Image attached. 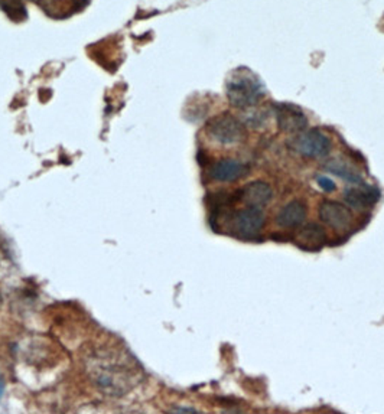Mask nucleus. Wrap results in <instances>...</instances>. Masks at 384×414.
<instances>
[{"instance_id":"1","label":"nucleus","mask_w":384,"mask_h":414,"mask_svg":"<svg viewBox=\"0 0 384 414\" xmlns=\"http://www.w3.org/2000/svg\"><path fill=\"white\" fill-rule=\"evenodd\" d=\"M87 371L93 384L106 396L122 397L141 381L142 370L127 350L103 348L87 358Z\"/></svg>"},{"instance_id":"7","label":"nucleus","mask_w":384,"mask_h":414,"mask_svg":"<svg viewBox=\"0 0 384 414\" xmlns=\"http://www.w3.org/2000/svg\"><path fill=\"white\" fill-rule=\"evenodd\" d=\"M318 215L324 224L334 229H346L353 221L348 206L336 201H324L318 208Z\"/></svg>"},{"instance_id":"5","label":"nucleus","mask_w":384,"mask_h":414,"mask_svg":"<svg viewBox=\"0 0 384 414\" xmlns=\"http://www.w3.org/2000/svg\"><path fill=\"white\" fill-rule=\"evenodd\" d=\"M278 126L282 131L289 134H298L308 127V119L305 113L293 104H279L275 110Z\"/></svg>"},{"instance_id":"9","label":"nucleus","mask_w":384,"mask_h":414,"mask_svg":"<svg viewBox=\"0 0 384 414\" xmlns=\"http://www.w3.org/2000/svg\"><path fill=\"white\" fill-rule=\"evenodd\" d=\"M240 199L247 204L248 206H260L269 204V201L273 197V191L270 185L264 180H255L247 183V185L240 191Z\"/></svg>"},{"instance_id":"8","label":"nucleus","mask_w":384,"mask_h":414,"mask_svg":"<svg viewBox=\"0 0 384 414\" xmlns=\"http://www.w3.org/2000/svg\"><path fill=\"white\" fill-rule=\"evenodd\" d=\"M247 173V166L236 159H221L210 168V176L217 182H234Z\"/></svg>"},{"instance_id":"3","label":"nucleus","mask_w":384,"mask_h":414,"mask_svg":"<svg viewBox=\"0 0 384 414\" xmlns=\"http://www.w3.org/2000/svg\"><path fill=\"white\" fill-rule=\"evenodd\" d=\"M206 129L214 142L224 146L239 145L246 139L244 123L230 113H222L214 116L207 123Z\"/></svg>"},{"instance_id":"12","label":"nucleus","mask_w":384,"mask_h":414,"mask_svg":"<svg viewBox=\"0 0 384 414\" xmlns=\"http://www.w3.org/2000/svg\"><path fill=\"white\" fill-rule=\"evenodd\" d=\"M298 241L306 248H320L325 244L327 234L321 225L311 222L298 233Z\"/></svg>"},{"instance_id":"11","label":"nucleus","mask_w":384,"mask_h":414,"mask_svg":"<svg viewBox=\"0 0 384 414\" xmlns=\"http://www.w3.org/2000/svg\"><path fill=\"white\" fill-rule=\"evenodd\" d=\"M305 218H306V205L299 199H293L287 202L279 211L276 217V222L283 228H295L301 225L305 221Z\"/></svg>"},{"instance_id":"16","label":"nucleus","mask_w":384,"mask_h":414,"mask_svg":"<svg viewBox=\"0 0 384 414\" xmlns=\"http://www.w3.org/2000/svg\"><path fill=\"white\" fill-rule=\"evenodd\" d=\"M172 411H178V413H197L198 410H195V408H175V410H172Z\"/></svg>"},{"instance_id":"2","label":"nucleus","mask_w":384,"mask_h":414,"mask_svg":"<svg viewBox=\"0 0 384 414\" xmlns=\"http://www.w3.org/2000/svg\"><path fill=\"white\" fill-rule=\"evenodd\" d=\"M264 96V87L259 77L248 68H237L227 80V99L236 108L246 110L257 106Z\"/></svg>"},{"instance_id":"10","label":"nucleus","mask_w":384,"mask_h":414,"mask_svg":"<svg viewBox=\"0 0 384 414\" xmlns=\"http://www.w3.org/2000/svg\"><path fill=\"white\" fill-rule=\"evenodd\" d=\"M378 198H380V192L373 187L347 188L344 192V201H346L347 206H350V208H354L357 211L369 208V206L376 204V201Z\"/></svg>"},{"instance_id":"17","label":"nucleus","mask_w":384,"mask_h":414,"mask_svg":"<svg viewBox=\"0 0 384 414\" xmlns=\"http://www.w3.org/2000/svg\"><path fill=\"white\" fill-rule=\"evenodd\" d=\"M3 393H5V383H3L2 377H0V399H2Z\"/></svg>"},{"instance_id":"15","label":"nucleus","mask_w":384,"mask_h":414,"mask_svg":"<svg viewBox=\"0 0 384 414\" xmlns=\"http://www.w3.org/2000/svg\"><path fill=\"white\" fill-rule=\"evenodd\" d=\"M318 185L321 187V190H324L325 192H332L335 191V183L332 179L327 178V176H318Z\"/></svg>"},{"instance_id":"6","label":"nucleus","mask_w":384,"mask_h":414,"mask_svg":"<svg viewBox=\"0 0 384 414\" xmlns=\"http://www.w3.org/2000/svg\"><path fill=\"white\" fill-rule=\"evenodd\" d=\"M232 222L237 234L243 237H253L263 229L266 217L257 206H250V208H244L239 211L233 217Z\"/></svg>"},{"instance_id":"4","label":"nucleus","mask_w":384,"mask_h":414,"mask_svg":"<svg viewBox=\"0 0 384 414\" xmlns=\"http://www.w3.org/2000/svg\"><path fill=\"white\" fill-rule=\"evenodd\" d=\"M287 145L293 152L311 159L325 157L332 148L329 137L318 129L304 130L298 134H293Z\"/></svg>"},{"instance_id":"13","label":"nucleus","mask_w":384,"mask_h":414,"mask_svg":"<svg viewBox=\"0 0 384 414\" xmlns=\"http://www.w3.org/2000/svg\"><path fill=\"white\" fill-rule=\"evenodd\" d=\"M327 171L332 172L334 175L340 176L341 179L350 182V183H361L363 182V178L361 175L347 164H344L343 160H331V162L327 165Z\"/></svg>"},{"instance_id":"18","label":"nucleus","mask_w":384,"mask_h":414,"mask_svg":"<svg viewBox=\"0 0 384 414\" xmlns=\"http://www.w3.org/2000/svg\"><path fill=\"white\" fill-rule=\"evenodd\" d=\"M0 305H2V296H0Z\"/></svg>"},{"instance_id":"14","label":"nucleus","mask_w":384,"mask_h":414,"mask_svg":"<svg viewBox=\"0 0 384 414\" xmlns=\"http://www.w3.org/2000/svg\"><path fill=\"white\" fill-rule=\"evenodd\" d=\"M267 116H266V111L264 110H256L255 106L253 107H248L244 110V114H243V120H244V124H248L252 126L255 129L260 127L264 122H266Z\"/></svg>"}]
</instances>
